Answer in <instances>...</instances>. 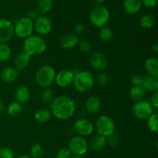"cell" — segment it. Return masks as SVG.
<instances>
[{
  "label": "cell",
  "instance_id": "obj_15",
  "mask_svg": "<svg viewBox=\"0 0 158 158\" xmlns=\"http://www.w3.org/2000/svg\"><path fill=\"white\" fill-rule=\"evenodd\" d=\"M80 39L75 33H68L62 37L60 40V45L62 48L65 49H72L78 46Z\"/></svg>",
  "mask_w": 158,
  "mask_h": 158
},
{
  "label": "cell",
  "instance_id": "obj_13",
  "mask_svg": "<svg viewBox=\"0 0 158 158\" xmlns=\"http://www.w3.org/2000/svg\"><path fill=\"white\" fill-rule=\"evenodd\" d=\"M74 73L70 69H62L56 74L55 82L60 87L66 88L70 86L73 81Z\"/></svg>",
  "mask_w": 158,
  "mask_h": 158
},
{
  "label": "cell",
  "instance_id": "obj_5",
  "mask_svg": "<svg viewBox=\"0 0 158 158\" xmlns=\"http://www.w3.org/2000/svg\"><path fill=\"white\" fill-rule=\"evenodd\" d=\"M110 19V12L103 6H96L89 12V21L94 26L103 27L107 24Z\"/></svg>",
  "mask_w": 158,
  "mask_h": 158
},
{
  "label": "cell",
  "instance_id": "obj_18",
  "mask_svg": "<svg viewBox=\"0 0 158 158\" xmlns=\"http://www.w3.org/2000/svg\"><path fill=\"white\" fill-rule=\"evenodd\" d=\"M141 86L146 92H155L158 90V78L152 77L149 74H146L142 78Z\"/></svg>",
  "mask_w": 158,
  "mask_h": 158
},
{
  "label": "cell",
  "instance_id": "obj_38",
  "mask_svg": "<svg viewBox=\"0 0 158 158\" xmlns=\"http://www.w3.org/2000/svg\"><path fill=\"white\" fill-rule=\"evenodd\" d=\"M120 143V137L115 134H111L106 137V144H109L110 147H116Z\"/></svg>",
  "mask_w": 158,
  "mask_h": 158
},
{
  "label": "cell",
  "instance_id": "obj_31",
  "mask_svg": "<svg viewBox=\"0 0 158 158\" xmlns=\"http://www.w3.org/2000/svg\"><path fill=\"white\" fill-rule=\"evenodd\" d=\"M113 35H114V32L109 26H105L101 27L98 32L99 39L103 42L110 41L113 38Z\"/></svg>",
  "mask_w": 158,
  "mask_h": 158
},
{
  "label": "cell",
  "instance_id": "obj_49",
  "mask_svg": "<svg viewBox=\"0 0 158 158\" xmlns=\"http://www.w3.org/2000/svg\"><path fill=\"white\" fill-rule=\"evenodd\" d=\"M49 158H50V157H49Z\"/></svg>",
  "mask_w": 158,
  "mask_h": 158
},
{
  "label": "cell",
  "instance_id": "obj_27",
  "mask_svg": "<svg viewBox=\"0 0 158 158\" xmlns=\"http://www.w3.org/2000/svg\"><path fill=\"white\" fill-rule=\"evenodd\" d=\"M12 56V49L7 43H0V63L9 61Z\"/></svg>",
  "mask_w": 158,
  "mask_h": 158
},
{
  "label": "cell",
  "instance_id": "obj_45",
  "mask_svg": "<svg viewBox=\"0 0 158 158\" xmlns=\"http://www.w3.org/2000/svg\"><path fill=\"white\" fill-rule=\"evenodd\" d=\"M91 1H92V2L94 4L97 5V6H101L104 2L105 0H91Z\"/></svg>",
  "mask_w": 158,
  "mask_h": 158
},
{
  "label": "cell",
  "instance_id": "obj_9",
  "mask_svg": "<svg viewBox=\"0 0 158 158\" xmlns=\"http://www.w3.org/2000/svg\"><path fill=\"white\" fill-rule=\"evenodd\" d=\"M69 150L72 154L78 156H83L87 152L89 149L88 141L84 137L81 136H74L69 142Z\"/></svg>",
  "mask_w": 158,
  "mask_h": 158
},
{
  "label": "cell",
  "instance_id": "obj_25",
  "mask_svg": "<svg viewBox=\"0 0 158 158\" xmlns=\"http://www.w3.org/2000/svg\"><path fill=\"white\" fill-rule=\"evenodd\" d=\"M50 110H49L46 108H40L38 109L34 114V119L36 122L40 123H45L49 120L51 118Z\"/></svg>",
  "mask_w": 158,
  "mask_h": 158
},
{
  "label": "cell",
  "instance_id": "obj_32",
  "mask_svg": "<svg viewBox=\"0 0 158 158\" xmlns=\"http://www.w3.org/2000/svg\"><path fill=\"white\" fill-rule=\"evenodd\" d=\"M43 146H42L40 143H35L34 145H32L30 148V157L31 158H40L42 157V155L43 154Z\"/></svg>",
  "mask_w": 158,
  "mask_h": 158
},
{
  "label": "cell",
  "instance_id": "obj_35",
  "mask_svg": "<svg viewBox=\"0 0 158 158\" xmlns=\"http://www.w3.org/2000/svg\"><path fill=\"white\" fill-rule=\"evenodd\" d=\"M14 154L12 149L8 147L0 148V158H13Z\"/></svg>",
  "mask_w": 158,
  "mask_h": 158
},
{
  "label": "cell",
  "instance_id": "obj_21",
  "mask_svg": "<svg viewBox=\"0 0 158 158\" xmlns=\"http://www.w3.org/2000/svg\"><path fill=\"white\" fill-rule=\"evenodd\" d=\"M88 144H89V148H90L94 151H100L106 147V138L97 134L91 137L89 141H88Z\"/></svg>",
  "mask_w": 158,
  "mask_h": 158
},
{
  "label": "cell",
  "instance_id": "obj_14",
  "mask_svg": "<svg viewBox=\"0 0 158 158\" xmlns=\"http://www.w3.org/2000/svg\"><path fill=\"white\" fill-rule=\"evenodd\" d=\"M89 64L94 69L103 70L107 66V58L101 52H94L89 56Z\"/></svg>",
  "mask_w": 158,
  "mask_h": 158
},
{
  "label": "cell",
  "instance_id": "obj_20",
  "mask_svg": "<svg viewBox=\"0 0 158 158\" xmlns=\"http://www.w3.org/2000/svg\"><path fill=\"white\" fill-rule=\"evenodd\" d=\"M141 7V0H124L123 2V10L130 15H134L138 12Z\"/></svg>",
  "mask_w": 158,
  "mask_h": 158
},
{
  "label": "cell",
  "instance_id": "obj_36",
  "mask_svg": "<svg viewBox=\"0 0 158 158\" xmlns=\"http://www.w3.org/2000/svg\"><path fill=\"white\" fill-rule=\"evenodd\" d=\"M72 155V153L67 148H62L57 151L56 154V158H69Z\"/></svg>",
  "mask_w": 158,
  "mask_h": 158
},
{
  "label": "cell",
  "instance_id": "obj_4",
  "mask_svg": "<svg viewBox=\"0 0 158 158\" xmlns=\"http://www.w3.org/2000/svg\"><path fill=\"white\" fill-rule=\"evenodd\" d=\"M55 69L49 65H44L38 69L35 75V80L37 84L43 88L49 87L55 82Z\"/></svg>",
  "mask_w": 158,
  "mask_h": 158
},
{
  "label": "cell",
  "instance_id": "obj_23",
  "mask_svg": "<svg viewBox=\"0 0 158 158\" xmlns=\"http://www.w3.org/2000/svg\"><path fill=\"white\" fill-rule=\"evenodd\" d=\"M147 73L152 77L158 78V59L157 57H149L144 63Z\"/></svg>",
  "mask_w": 158,
  "mask_h": 158
},
{
  "label": "cell",
  "instance_id": "obj_44",
  "mask_svg": "<svg viewBox=\"0 0 158 158\" xmlns=\"http://www.w3.org/2000/svg\"><path fill=\"white\" fill-rule=\"evenodd\" d=\"M151 49H152V51H154V52L157 53L158 52V43L157 42H156V43H154V44L152 45V46H151Z\"/></svg>",
  "mask_w": 158,
  "mask_h": 158
},
{
  "label": "cell",
  "instance_id": "obj_47",
  "mask_svg": "<svg viewBox=\"0 0 158 158\" xmlns=\"http://www.w3.org/2000/svg\"><path fill=\"white\" fill-rule=\"evenodd\" d=\"M69 158H83L81 156H78V155H74V154H72L71 157Z\"/></svg>",
  "mask_w": 158,
  "mask_h": 158
},
{
  "label": "cell",
  "instance_id": "obj_1",
  "mask_svg": "<svg viewBox=\"0 0 158 158\" xmlns=\"http://www.w3.org/2000/svg\"><path fill=\"white\" fill-rule=\"evenodd\" d=\"M75 110L76 105L73 100L68 96H59L51 102V114L59 120H66L69 119L73 115Z\"/></svg>",
  "mask_w": 158,
  "mask_h": 158
},
{
  "label": "cell",
  "instance_id": "obj_37",
  "mask_svg": "<svg viewBox=\"0 0 158 158\" xmlns=\"http://www.w3.org/2000/svg\"><path fill=\"white\" fill-rule=\"evenodd\" d=\"M97 83L100 86H106V84L109 82V77H108V75L104 72H100L99 73V74L97 75Z\"/></svg>",
  "mask_w": 158,
  "mask_h": 158
},
{
  "label": "cell",
  "instance_id": "obj_34",
  "mask_svg": "<svg viewBox=\"0 0 158 158\" xmlns=\"http://www.w3.org/2000/svg\"><path fill=\"white\" fill-rule=\"evenodd\" d=\"M79 49L83 53H89L92 50V46L87 40H82L80 41L78 44Z\"/></svg>",
  "mask_w": 158,
  "mask_h": 158
},
{
  "label": "cell",
  "instance_id": "obj_41",
  "mask_svg": "<svg viewBox=\"0 0 158 158\" xmlns=\"http://www.w3.org/2000/svg\"><path fill=\"white\" fill-rule=\"evenodd\" d=\"M142 1V6H145L146 8H151L155 7L157 5V0H141Z\"/></svg>",
  "mask_w": 158,
  "mask_h": 158
},
{
  "label": "cell",
  "instance_id": "obj_42",
  "mask_svg": "<svg viewBox=\"0 0 158 158\" xmlns=\"http://www.w3.org/2000/svg\"><path fill=\"white\" fill-rule=\"evenodd\" d=\"M86 30V26L83 23H78L74 27V31L76 34H82Z\"/></svg>",
  "mask_w": 158,
  "mask_h": 158
},
{
  "label": "cell",
  "instance_id": "obj_39",
  "mask_svg": "<svg viewBox=\"0 0 158 158\" xmlns=\"http://www.w3.org/2000/svg\"><path fill=\"white\" fill-rule=\"evenodd\" d=\"M142 78L143 77L139 74H134L131 77V83H132L133 86H140L142 83Z\"/></svg>",
  "mask_w": 158,
  "mask_h": 158
},
{
  "label": "cell",
  "instance_id": "obj_40",
  "mask_svg": "<svg viewBox=\"0 0 158 158\" xmlns=\"http://www.w3.org/2000/svg\"><path fill=\"white\" fill-rule=\"evenodd\" d=\"M151 106H153L154 109H157L158 108V90L154 92L151 97V100H150Z\"/></svg>",
  "mask_w": 158,
  "mask_h": 158
},
{
  "label": "cell",
  "instance_id": "obj_48",
  "mask_svg": "<svg viewBox=\"0 0 158 158\" xmlns=\"http://www.w3.org/2000/svg\"><path fill=\"white\" fill-rule=\"evenodd\" d=\"M17 158H31L29 157V155H21V156H19Z\"/></svg>",
  "mask_w": 158,
  "mask_h": 158
},
{
  "label": "cell",
  "instance_id": "obj_10",
  "mask_svg": "<svg viewBox=\"0 0 158 158\" xmlns=\"http://www.w3.org/2000/svg\"><path fill=\"white\" fill-rule=\"evenodd\" d=\"M73 130L79 136L85 137L90 135L94 132V126L88 119L80 118L74 122Z\"/></svg>",
  "mask_w": 158,
  "mask_h": 158
},
{
  "label": "cell",
  "instance_id": "obj_7",
  "mask_svg": "<svg viewBox=\"0 0 158 158\" xmlns=\"http://www.w3.org/2000/svg\"><path fill=\"white\" fill-rule=\"evenodd\" d=\"M95 127L97 133L104 137H108L115 132V123L112 118L106 115L99 117L96 120Z\"/></svg>",
  "mask_w": 158,
  "mask_h": 158
},
{
  "label": "cell",
  "instance_id": "obj_28",
  "mask_svg": "<svg viewBox=\"0 0 158 158\" xmlns=\"http://www.w3.org/2000/svg\"><path fill=\"white\" fill-rule=\"evenodd\" d=\"M52 7V0H38L37 2V10L44 15L50 12Z\"/></svg>",
  "mask_w": 158,
  "mask_h": 158
},
{
  "label": "cell",
  "instance_id": "obj_22",
  "mask_svg": "<svg viewBox=\"0 0 158 158\" xmlns=\"http://www.w3.org/2000/svg\"><path fill=\"white\" fill-rule=\"evenodd\" d=\"M18 70L15 67L7 66L2 70L0 77L2 80L6 83H12L18 77Z\"/></svg>",
  "mask_w": 158,
  "mask_h": 158
},
{
  "label": "cell",
  "instance_id": "obj_16",
  "mask_svg": "<svg viewBox=\"0 0 158 158\" xmlns=\"http://www.w3.org/2000/svg\"><path fill=\"white\" fill-rule=\"evenodd\" d=\"M14 96L16 102L22 104L29 101L31 97V92L26 86L20 85L15 89Z\"/></svg>",
  "mask_w": 158,
  "mask_h": 158
},
{
  "label": "cell",
  "instance_id": "obj_33",
  "mask_svg": "<svg viewBox=\"0 0 158 158\" xmlns=\"http://www.w3.org/2000/svg\"><path fill=\"white\" fill-rule=\"evenodd\" d=\"M54 99V94L52 89L49 87L45 88L41 94V100L43 103H50Z\"/></svg>",
  "mask_w": 158,
  "mask_h": 158
},
{
  "label": "cell",
  "instance_id": "obj_8",
  "mask_svg": "<svg viewBox=\"0 0 158 158\" xmlns=\"http://www.w3.org/2000/svg\"><path fill=\"white\" fill-rule=\"evenodd\" d=\"M132 110L134 117L140 120H147L154 112L150 101L145 100L134 103Z\"/></svg>",
  "mask_w": 158,
  "mask_h": 158
},
{
  "label": "cell",
  "instance_id": "obj_3",
  "mask_svg": "<svg viewBox=\"0 0 158 158\" xmlns=\"http://www.w3.org/2000/svg\"><path fill=\"white\" fill-rule=\"evenodd\" d=\"M46 46L47 45L46 40L36 35H31L30 36L25 39L23 43L24 52L31 56L43 53L46 49Z\"/></svg>",
  "mask_w": 158,
  "mask_h": 158
},
{
  "label": "cell",
  "instance_id": "obj_17",
  "mask_svg": "<svg viewBox=\"0 0 158 158\" xmlns=\"http://www.w3.org/2000/svg\"><path fill=\"white\" fill-rule=\"evenodd\" d=\"M85 108H86V111L87 114L94 115L100 111V108H101V101L97 97L92 96L86 100Z\"/></svg>",
  "mask_w": 158,
  "mask_h": 158
},
{
  "label": "cell",
  "instance_id": "obj_12",
  "mask_svg": "<svg viewBox=\"0 0 158 158\" xmlns=\"http://www.w3.org/2000/svg\"><path fill=\"white\" fill-rule=\"evenodd\" d=\"M14 35L13 24L6 19H0V43H6Z\"/></svg>",
  "mask_w": 158,
  "mask_h": 158
},
{
  "label": "cell",
  "instance_id": "obj_19",
  "mask_svg": "<svg viewBox=\"0 0 158 158\" xmlns=\"http://www.w3.org/2000/svg\"><path fill=\"white\" fill-rule=\"evenodd\" d=\"M31 56L26 53V52H22L19 53L16 56V57L14 60V67L17 69V70H22L24 69L29 66V61H30Z\"/></svg>",
  "mask_w": 158,
  "mask_h": 158
},
{
  "label": "cell",
  "instance_id": "obj_46",
  "mask_svg": "<svg viewBox=\"0 0 158 158\" xmlns=\"http://www.w3.org/2000/svg\"><path fill=\"white\" fill-rule=\"evenodd\" d=\"M5 107H6V106H5V103L2 101V100H0V114H2V113L4 111Z\"/></svg>",
  "mask_w": 158,
  "mask_h": 158
},
{
  "label": "cell",
  "instance_id": "obj_6",
  "mask_svg": "<svg viewBox=\"0 0 158 158\" xmlns=\"http://www.w3.org/2000/svg\"><path fill=\"white\" fill-rule=\"evenodd\" d=\"M14 34L20 39H26L32 35L34 30L33 21L28 17L20 18L13 25Z\"/></svg>",
  "mask_w": 158,
  "mask_h": 158
},
{
  "label": "cell",
  "instance_id": "obj_26",
  "mask_svg": "<svg viewBox=\"0 0 158 158\" xmlns=\"http://www.w3.org/2000/svg\"><path fill=\"white\" fill-rule=\"evenodd\" d=\"M140 25L143 29H151L155 24V18L154 15L151 13H145L140 17Z\"/></svg>",
  "mask_w": 158,
  "mask_h": 158
},
{
  "label": "cell",
  "instance_id": "obj_29",
  "mask_svg": "<svg viewBox=\"0 0 158 158\" xmlns=\"http://www.w3.org/2000/svg\"><path fill=\"white\" fill-rule=\"evenodd\" d=\"M23 111V106L21 103L16 101L12 102L7 106V113L10 117H16L21 114Z\"/></svg>",
  "mask_w": 158,
  "mask_h": 158
},
{
  "label": "cell",
  "instance_id": "obj_2",
  "mask_svg": "<svg viewBox=\"0 0 158 158\" xmlns=\"http://www.w3.org/2000/svg\"><path fill=\"white\" fill-rule=\"evenodd\" d=\"M94 83H95V79L93 74L89 71L84 70L74 72L73 84L78 92H88L94 87Z\"/></svg>",
  "mask_w": 158,
  "mask_h": 158
},
{
  "label": "cell",
  "instance_id": "obj_43",
  "mask_svg": "<svg viewBox=\"0 0 158 158\" xmlns=\"http://www.w3.org/2000/svg\"><path fill=\"white\" fill-rule=\"evenodd\" d=\"M28 18H29L30 19H32L33 21L34 19L38 17V15H37V12L35 10H29L27 13V16Z\"/></svg>",
  "mask_w": 158,
  "mask_h": 158
},
{
  "label": "cell",
  "instance_id": "obj_24",
  "mask_svg": "<svg viewBox=\"0 0 158 158\" xmlns=\"http://www.w3.org/2000/svg\"><path fill=\"white\" fill-rule=\"evenodd\" d=\"M146 93V90L143 89L141 85H140V86H133L131 87V91H130V97L134 103L141 101V100H144Z\"/></svg>",
  "mask_w": 158,
  "mask_h": 158
},
{
  "label": "cell",
  "instance_id": "obj_30",
  "mask_svg": "<svg viewBox=\"0 0 158 158\" xmlns=\"http://www.w3.org/2000/svg\"><path fill=\"white\" fill-rule=\"evenodd\" d=\"M147 125L149 131L152 133H157L158 131V114L154 111L148 119Z\"/></svg>",
  "mask_w": 158,
  "mask_h": 158
},
{
  "label": "cell",
  "instance_id": "obj_11",
  "mask_svg": "<svg viewBox=\"0 0 158 158\" xmlns=\"http://www.w3.org/2000/svg\"><path fill=\"white\" fill-rule=\"evenodd\" d=\"M34 29L40 35H48L52 28V22L45 15H40L33 22Z\"/></svg>",
  "mask_w": 158,
  "mask_h": 158
}]
</instances>
